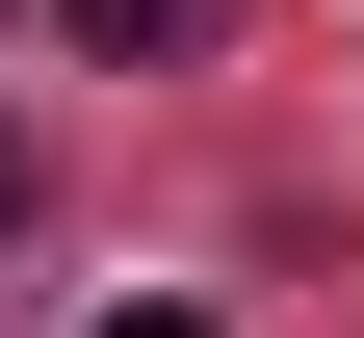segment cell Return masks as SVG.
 Here are the masks:
<instances>
[{
  "label": "cell",
  "instance_id": "obj_1",
  "mask_svg": "<svg viewBox=\"0 0 364 338\" xmlns=\"http://www.w3.org/2000/svg\"><path fill=\"white\" fill-rule=\"evenodd\" d=\"M78 53H130V78H182V53H235V0H53Z\"/></svg>",
  "mask_w": 364,
  "mask_h": 338
},
{
  "label": "cell",
  "instance_id": "obj_2",
  "mask_svg": "<svg viewBox=\"0 0 364 338\" xmlns=\"http://www.w3.org/2000/svg\"><path fill=\"white\" fill-rule=\"evenodd\" d=\"M78 338H208V312H182V286H130V312H78Z\"/></svg>",
  "mask_w": 364,
  "mask_h": 338
},
{
  "label": "cell",
  "instance_id": "obj_3",
  "mask_svg": "<svg viewBox=\"0 0 364 338\" xmlns=\"http://www.w3.org/2000/svg\"><path fill=\"white\" fill-rule=\"evenodd\" d=\"M0 208H26V157H0Z\"/></svg>",
  "mask_w": 364,
  "mask_h": 338
}]
</instances>
